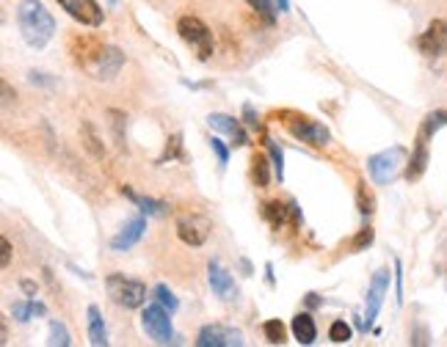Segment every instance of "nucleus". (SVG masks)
Instances as JSON below:
<instances>
[{
  "mask_svg": "<svg viewBox=\"0 0 447 347\" xmlns=\"http://www.w3.org/2000/svg\"><path fill=\"white\" fill-rule=\"evenodd\" d=\"M386 292H389V270L381 267V270H376V276H373V281H370V289H367V306H364L362 331H370V328H373V323H376V317H379V311H381V306H384Z\"/></svg>",
  "mask_w": 447,
  "mask_h": 347,
  "instance_id": "obj_8",
  "label": "nucleus"
},
{
  "mask_svg": "<svg viewBox=\"0 0 447 347\" xmlns=\"http://www.w3.org/2000/svg\"><path fill=\"white\" fill-rule=\"evenodd\" d=\"M0 251H3V254H0V267L6 270V267L11 265V243H9L6 237H0Z\"/></svg>",
  "mask_w": 447,
  "mask_h": 347,
  "instance_id": "obj_35",
  "label": "nucleus"
},
{
  "mask_svg": "<svg viewBox=\"0 0 447 347\" xmlns=\"http://www.w3.org/2000/svg\"><path fill=\"white\" fill-rule=\"evenodd\" d=\"M373 237H376V234H373V229H370V226L359 229V232H356V237L351 240V251H364V248H370V245H373Z\"/></svg>",
  "mask_w": 447,
  "mask_h": 347,
  "instance_id": "obj_32",
  "label": "nucleus"
},
{
  "mask_svg": "<svg viewBox=\"0 0 447 347\" xmlns=\"http://www.w3.org/2000/svg\"><path fill=\"white\" fill-rule=\"evenodd\" d=\"M122 63H125V53H122L119 47L106 44V47L100 50V56L94 58V63H91L86 72H88L91 78H97V81H113V78L119 75Z\"/></svg>",
  "mask_w": 447,
  "mask_h": 347,
  "instance_id": "obj_10",
  "label": "nucleus"
},
{
  "mask_svg": "<svg viewBox=\"0 0 447 347\" xmlns=\"http://www.w3.org/2000/svg\"><path fill=\"white\" fill-rule=\"evenodd\" d=\"M262 218L274 226V229H282L287 221H290V224H301V212H298L296 202L282 204L279 199H274V202H265V204H262Z\"/></svg>",
  "mask_w": 447,
  "mask_h": 347,
  "instance_id": "obj_15",
  "label": "nucleus"
},
{
  "mask_svg": "<svg viewBox=\"0 0 447 347\" xmlns=\"http://www.w3.org/2000/svg\"><path fill=\"white\" fill-rule=\"evenodd\" d=\"M106 292L122 309H141L147 304V286L135 279H128L125 273H111L106 279Z\"/></svg>",
  "mask_w": 447,
  "mask_h": 347,
  "instance_id": "obj_3",
  "label": "nucleus"
},
{
  "mask_svg": "<svg viewBox=\"0 0 447 347\" xmlns=\"http://www.w3.org/2000/svg\"><path fill=\"white\" fill-rule=\"evenodd\" d=\"M284 119H282V124L287 127V133L293 135V138H298V141L309 143V146H326L329 143V130L323 127L320 122H315V119H309V116H304V113H293V110H284L282 113Z\"/></svg>",
  "mask_w": 447,
  "mask_h": 347,
  "instance_id": "obj_6",
  "label": "nucleus"
},
{
  "mask_svg": "<svg viewBox=\"0 0 447 347\" xmlns=\"http://www.w3.org/2000/svg\"><path fill=\"white\" fill-rule=\"evenodd\" d=\"M47 345L53 347H69L72 345V336H69V331L61 320H53L50 323V339H47Z\"/></svg>",
  "mask_w": 447,
  "mask_h": 347,
  "instance_id": "obj_26",
  "label": "nucleus"
},
{
  "mask_svg": "<svg viewBox=\"0 0 447 347\" xmlns=\"http://www.w3.org/2000/svg\"><path fill=\"white\" fill-rule=\"evenodd\" d=\"M66 14L81 25H88V28H100L106 14H103V6L97 0H56Z\"/></svg>",
  "mask_w": 447,
  "mask_h": 347,
  "instance_id": "obj_9",
  "label": "nucleus"
},
{
  "mask_svg": "<svg viewBox=\"0 0 447 347\" xmlns=\"http://www.w3.org/2000/svg\"><path fill=\"white\" fill-rule=\"evenodd\" d=\"M252 180H255L257 187H268V182H271V171H268V157L265 155H255V160H252Z\"/></svg>",
  "mask_w": 447,
  "mask_h": 347,
  "instance_id": "obj_24",
  "label": "nucleus"
},
{
  "mask_svg": "<svg viewBox=\"0 0 447 347\" xmlns=\"http://www.w3.org/2000/svg\"><path fill=\"white\" fill-rule=\"evenodd\" d=\"M246 3H249L257 14L262 17L265 25H274V22H277V9H274V3H271V0H246Z\"/></svg>",
  "mask_w": 447,
  "mask_h": 347,
  "instance_id": "obj_28",
  "label": "nucleus"
},
{
  "mask_svg": "<svg viewBox=\"0 0 447 347\" xmlns=\"http://www.w3.org/2000/svg\"><path fill=\"white\" fill-rule=\"evenodd\" d=\"M155 301H158V304H163V306L169 309L171 314H174V311H177V306H180V304H177V298H174V292H171L166 284L155 286Z\"/></svg>",
  "mask_w": 447,
  "mask_h": 347,
  "instance_id": "obj_31",
  "label": "nucleus"
},
{
  "mask_svg": "<svg viewBox=\"0 0 447 347\" xmlns=\"http://www.w3.org/2000/svg\"><path fill=\"white\" fill-rule=\"evenodd\" d=\"M351 336H354V331H351V326H348L345 320H334L332 328H329V339H332V342H337V345H342V342H351Z\"/></svg>",
  "mask_w": 447,
  "mask_h": 347,
  "instance_id": "obj_29",
  "label": "nucleus"
},
{
  "mask_svg": "<svg viewBox=\"0 0 447 347\" xmlns=\"http://www.w3.org/2000/svg\"><path fill=\"white\" fill-rule=\"evenodd\" d=\"M17 28L28 47L42 50L56 33V20L39 0H22L17 6Z\"/></svg>",
  "mask_w": 447,
  "mask_h": 347,
  "instance_id": "obj_1",
  "label": "nucleus"
},
{
  "mask_svg": "<svg viewBox=\"0 0 447 347\" xmlns=\"http://www.w3.org/2000/svg\"><path fill=\"white\" fill-rule=\"evenodd\" d=\"M406 163H409V152L404 146H392V149H384L379 155L367 157V171L376 185H389L401 177V171H406Z\"/></svg>",
  "mask_w": 447,
  "mask_h": 347,
  "instance_id": "obj_2",
  "label": "nucleus"
},
{
  "mask_svg": "<svg viewBox=\"0 0 447 347\" xmlns=\"http://www.w3.org/2000/svg\"><path fill=\"white\" fill-rule=\"evenodd\" d=\"M196 345L199 347H240L243 345V333L227 326H205L196 333Z\"/></svg>",
  "mask_w": 447,
  "mask_h": 347,
  "instance_id": "obj_12",
  "label": "nucleus"
},
{
  "mask_svg": "<svg viewBox=\"0 0 447 347\" xmlns=\"http://www.w3.org/2000/svg\"><path fill=\"white\" fill-rule=\"evenodd\" d=\"M277 9L284 14V11H290V3H287V0H277Z\"/></svg>",
  "mask_w": 447,
  "mask_h": 347,
  "instance_id": "obj_38",
  "label": "nucleus"
},
{
  "mask_svg": "<svg viewBox=\"0 0 447 347\" xmlns=\"http://www.w3.org/2000/svg\"><path fill=\"white\" fill-rule=\"evenodd\" d=\"M207 284L213 289V295L218 301H224V304H230L237 298V286H235V279L230 276V270L221 265V262H210L207 265Z\"/></svg>",
  "mask_w": 447,
  "mask_h": 347,
  "instance_id": "obj_13",
  "label": "nucleus"
},
{
  "mask_svg": "<svg viewBox=\"0 0 447 347\" xmlns=\"http://www.w3.org/2000/svg\"><path fill=\"white\" fill-rule=\"evenodd\" d=\"M265 141V149H268V155H271V165H274V177H277L279 182L284 180V152L277 146V141L271 138V135H265L262 138Z\"/></svg>",
  "mask_w": 447,
  "mask_h": 347,
  "instance_id": "obj_23",
  "label": "nucleus"
},
{
  "mask_svg": "<svg viewBox=\"0 0 447 347\" xmlns=\"http://www.w3.org/2000/svg\"><path fill=\"white\" fill-rule=\"evenodd\" d=\"M414 152H411V157H409V163H406V180H409V182H417V180H420V177H423V174H426V168H428V157H431V155H428V138H423V135H417V138H414Z\"/></svg>",
  "mask_w": 447,
  "mask_h": 347,
  "instance_id": "obj_17",
  "label": "nucleus"
},
{
  "mask_svg": "<svg viewBox=\"0 0 447 347\" xmlns=\"http://www.w3.org/2000/svg\"><path fill=\"white\" fill-rule=\"evenodd\" d=\"M177 33L196 53L199 61H207L213 56V31L193 14H185L177 20Z\"/></svg>",
  "mask_w": 447,
  "mask_h": 347,
  "instance_id": "obj_4",
  "label": "nucleus"
},
{
  "mask_svg": "<svg viewBox=\"0 0 447 347\" xmlns=\"http://www.w3.org/2000/svg\"><path fill=\"white\" fill-rule=\"evenodd\" d=\"M262 331H265V339H268L271 345H284V342H287V328H284L282 320H268V323L262 326Z\"/></svg>",
  "mask_w": 447,
  "mask_h": 347,
  "instance_id": "obj_27",
  "label": "nucleus"
},
{
  "mask_svg": "<svg viewBox=\"0 0 447 347\" xmlns=\"http://www.w3.org/2000/svg\"><path fill=\"white\" fill-rule=\"evenodd\" d=\"M395 273H398L395 279H398V304H401V301H404V286H401V281H404V276H401V262H395Z\"/></svg>",
  "mask_w": 447,
  "mask_h": 347,
  "instance_id": "obj_36",
  "label": "nucleus"
},
{
  "mask_svg": "<svg viewBox=\"0 0 447 347\" xmlns=\"http://www.w3.org/2000/svg\"><path fill=\"white\" fill-rule=\"evenodd\" d=\"M356 207H359V212H362L364 218H370L373 212H376V199H373V193L367 190V182L359 180L356 185Z\"/></svg>",
  "mask_w": 447,
  "mask_h": 347,
  "instance_id": "obj_25",
  "label": "nucleus"
},
{
  "mask_svg": "<svg viewBox=\"0 0 447 347\" xmlns=\"http://www.w3.org/2000/svg\"><path fill=\"white\" fill-rule=\"evenodd\" d=\"M144 232H147V218H144V215H138V218L128 221V224H125L122 229H119V232H116V234H113V240H111V251H116V254L130 251L133 245L144 237Z\"/></svg>",
  "mask_w": 447,
  "mask_h": 347,
  "instance_id": "obj_14",
  "label": "nucleus"
},
{
  "mask_svg": "<svg viewBox=\"0 0 447 347\" xmlns=\"http://www.w3.org/2000/svg\"><path fill=\"white\" fill-rule=\"evenodd\" d=\"M81 141H83V146L91 152V157H106V149H103L100 135H97V130H94V124L91 122L81 124Z\"/></svg>",
  "mask_w": 447,
  "mask_h": 347,
  "instance_id": "obj_22",
  "label": "nucleus"
},
{
  "mask_svg": "<svg viewBox=\"0 0 447 347\" xmlns=\"http://www.w3.org/2000/svg\"><path fill=\"white\" fill-rule=\"evenodd\" d=\"M417 50L428 56V58H436V56H445L447 53V20H433L426 31L417 36Z\"/></svg>",
  "mask_w": 447,
  "mask_h": 347,
  "instance_id": "obj_11",
  "label": "nucleus"
},
{
  "mask_svg": "<svg viewBox=\"0 0 447 347\" xmlns=\"http://www.w3.org/2000/svg\"><path fill=\"white\" fill-rule=\"evenodd\" d=\"M210 149H213L215 157H218V165L230 163V149L224 146V141H221V138H210Z\"/></svg>",
  "mask_w": 447,
  "mask_h": 347,
  "instance_id": "obj_33",
  "label": "nucleus"
},
{
  "mask_svg": "<svg viewBox=\"0 0 447 347\" xmlns=\"http://www.w3.org/2000/svg\"><path fill=\"white\" fill-rule=\"evenodd\" d=\"M47 314V306L44 304H36V301H17L11 306V317L17 323H28L31 317H44Z\"/></svg>",
  "mask_w": 447,
  "mask_h": 347,
  "instance_id": "obj_21",
  "label": "nucleus"
},
{
  "mask_svg": "<svg viewBox=\"0 0 447 347\" xmlns=\"http://www.w3.org/2000/svg\"><path fill=\"white\" fill-rule=\"evenodd\" d=\"M116 3H119V0H108V6H116Z\"/></svg>",
  "mask_w": 447,
  "mask_h": 347,
  "instance_id": "obj_39",
  "label": "nucleus"
},
{
  "mask_svg": "<svg viewBox=\"0 0 447 347\" xmlns=\"http://www.w3.org/2000/svg\"><path fill=\"white\" fill-rule=\"evenodd\" d=\"M243 119H246V124H249V127H255V130H260V127H262V122H260V116H257V110H255V105H252V103L243 105Z\"/></svg>",
  "mask_w": 447,
  "mask_h": 347,
  "instance_id": "obj_34",
  "label": "nucleus"
},
{
  "mask_svg": "<svg viewBox=\"0 0 447 347\" xmlns=\"http://www.w3.org/2000/svg\"><path fill=\"white\" fill-rule=\"evenodd\" d=\"M207 124L213 127L215 133L230 135L235 146H249V135H246L243 124L237 122L235 116H227V113H210V116H207Z\"/></svg>",
  "mask_w": 447,
  "mask_h": 347,
  "instance_id": "obj_16",
  "label": "nucleus"
},
{
  "mask_svg": "<svg viewBox=\"0 0 447 347\" xmlns=\"http://www.w3.org/2000/svg\"><path fill=\"white\" fill-rule=\"evenodd\" d=\"M20 286H22V292H25V295H36V284H34V281H28V279H25V281H20Z\"/></svg>",
  "mask_w": 447,
  "mask_h": 347,
  "instance_id": "obj_37",
  "label": "nucleus"
},
{
  "mask_svg": "<svg viewBox=\"0 0 447 347\" xmlns=\"http://www.w3.org/2000/svg\"><path fill=\"white\" fill-rule=\"evenodd\" d=\"M86 320H88V342L94 347H106L108 331H106V323H103V314H100V309L94 306V304L86 309Z\"/></svg>",
  "mask_w": 447,
  "mask_h": 347,
  "instance_id": "obj_20",
  "label": "nucleus"
},
{
  "mask_svg": "<svg viewBox=\"0 0 447 347\" xmlns=\"http://www.w3.org/2000/svg\"><path fill=\"white\" fill-rule=\"evenodd\" d=\"M210 232H213L210 218L207 215H199V212H191V215H185V218L177 221V237L185 245H191V248H199V245L207 243Z\"/></svg>",
  "mask_w": 447,
  "mask_h": 347,
  "instance_id": "obj_7",
  "label": "nucleus"
},
{
  "mask_svg": "<svg viewBox=\"0 0 447 347\" xmlns=\"http://www.w3.org/2000/svg\"><path fill=\"white\" fill-rule=\"evenodd\" d=\"M141 328L147 331V336L155 345H174L177 333L171 328V311L163 304H149L141 311Z\"/></svg>",
  "mask_w": 447,
  "mask_h": 347,
  "instance_id": "obj_5",
  "label": "nucleus"
},
{
  "mask_svg": "<svg viewBox=\"0 0 447 347\" xmlns=\"http://www.w3.org/2000/svg\"><path fill=\"white\" fill-rule=\"evenodd\" d=\"M293 336L298 345H312L318 339V328H315V320L309 311H301L293 317Z\"/></svg>",
  "mask_w": 447,
  "mask_h": 347,
  "instance_id": "obj_19",
  "label": "nucleus"
},
{
  "mask_svg": "<svg viewBox=\"0 0 447 347\" xmlns=\"http://www.w3.org/2000/svg\"><path fill=\"white\" fill-rule=\"evenodd\" d=\"M122 196H128L130 202L138 207V209H141L147 218H160V215H166V212H169V204H166V202H158V199L141 196V193H135V190H133V187H128V185L122 187Z\"/></svg>",
  "mask_w": 447,
  "mask_h": 347,
  "instance_id": "obj_18",
  "label": "nucleus"
},
{
  "mask_svg": "<svg viewBox=\"0 0 447 347\" xmlns=\"http://www.w3.org/2000/svg\"><path fill=\"white\" fill-rule=\"evenodd\" d=\"M174 157H183V135L180 133H174L166 143V152L158 157V163H166V160H174Z\"/></svg>",
  "mask_w": 447,
  "mask_h": 347,
  "instance_id": "obj_30",
  "label": "nucleus"
}]
</instances>
